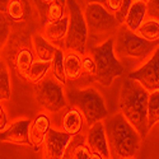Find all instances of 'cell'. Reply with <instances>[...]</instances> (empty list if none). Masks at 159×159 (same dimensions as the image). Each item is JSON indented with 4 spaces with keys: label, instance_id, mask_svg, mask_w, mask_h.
Returning <instances> with one entry per match:
<instances>
[{
    "label": "cell",
    "instance_id": "f1b7e54d",
    "mask_svg": "<svg viewBox=\"0 0 159 159\" xmlns=\"http://www.w3.org/2000/svg\"><path fill=\"white\" fill-rule=\"evenodd\" d=\"M132 2H134V0H124L121 8L115 13V17H116V19L118 20V23H120V24H124L125 18H126V14H127V11H129Z\"/></svg>",
    "mask_w": 159,
    "mask_h": 159
},
{
    "label": "cell",
    "instance_id": "d6a6232c",
    "mask_svg": "<svg viewBox=\"0 0 159 159\" xmlns=\"http://www.w3.org/2000/svg\"><path fill=\"white\" fill-rule=\"evenodd\" d=\"M39 2V4L41 5H43V8H46V7H48L50 4H52L54 2H60V3H66L68 0H38Z\"/></svg>",
    "mask_w": 159,
    "mask_h": 159
},
{
    "label": "cell",
    "instance_id": "5bb4252c",
    "mask_svg": "<svg viewBox=\"0 0 159 159\" xmlns=\"http://www.w3.org/2000/svg\"><path fill=\"white\" fill-rule=\"evenodd\" d=\"M69 10L66 11V14L56 20V22H50L46 24H42V31L41 33L48 39V41L56 46L57 48L65 47V39L66 34H68V28H69Z\"/></svg>",
    "mask_w": 159,
    "mask_h": 159
},
{
    "label": "cell",
    "instance_id": "f546056e",
    "mask_svg": "<svg viewBox=\"0 0 159 159\" xmlns=\"http://www.w3.org/2000/svg\"><path fill=\"white\" fill-rule=\"evenodd\" d=\"M148 16L155 19H159V0H149L147 3Z\"/></svg>",
    "mask_w": 159,
    "mask_h": 159
},
{
    "label": "cell",
    "instance_id": "4316f807",
    "mask_svg": "<svg viewBox=\"0 0 159 159\" xmlns=\"http://www.w3.org/2000/svg\"><path fill=\"white\" fill-rule=\"evenodd\" d=\"M83 75L94 79L96 75V62L89 54L83 55Z\"/></svg>",
    "mask_w": 159,
    "mask_h": 159
},
{
    "label": "cell",
    "instance_id": "2e32d148",
    "mask_svg": "<svg viewBox=\"0 0 159 159\" xmlns=\"http://www.w3.org/2000/svg\"><path fill=\"white\" fill-rule=\"evenodd\" d=\"M64 158H70V159H94L90 149L88 148L87 143V135L83 132L80 134L73 135L68 147L65 149Z\"/></svg>",
    "mask_w": 159,
    "mask_h": 159
},
{
    "label": "cell",
    "instance_id": "83f0119b",
    "mask_svg": "<svg viewBox=\"0 0 159 159\" xmlns=\"http://www.w3.org/2000/svg\"><path fill=\"white\" fill-rule=\"evenodd\" d=\"M9 34V25H8V17L4 13H0V48L5 43Z\"/></svg>",
    "mask_w": 159,
    "mask_h": 159
},
{
    "label": "cell",
    "instance_id": "603a6c76",
    "mask_svg": "<svg viewBox=\"0 0 159 159\" xmlns=\"http://www.w3.org/2000/svg\"><path fill=\"white\" fill-rule=\"evenodd\" d=\"M50 70H51V61L36 60L27 74V80L32 84H37L41 80H43Z\"/></svg>",
    "mask_w": 159,
    "mask_h": 159
},
{
    "label": "cell",
    "instance_id": "484cf974",
    "mask_svg": "<svg viewBox=\"0 0 159 159\" xmlns=\"http://www.w3.org/2000/svg\"><path fill=\"white\" fill-rule=\"evenodd\" d=\"M11 97L10 76L7 65L0 60V101H9Z\"/></svg>",
    "mask_w": 159,
    "mask_h": 159
},
{
    "label": "cell",
    "instance_id": "4fadbf2b",
    "mask_svg": "<svg viewBox=\"0 0 159 159\" xmlns=\"http://www.w3.org/2000/svg\"><path fill=\"white\" fill-rule=\"evenodd\" d=\"M30 125L31 120H25V118L14 121L8 125L3 131H0V141L19 145V147L33 148L30 139Z\"/></svg>",
    "mask_w": 159,
    "mask_h": 159
},
{
    "label": "cell",
    "instance_id": "3957f363",
    "mask_svg": "<svg viewBox=\"0 0 159 159\" xmlns=\"http://www.w3.org/2000/svg\"><path fill=\"white\" fill-rule=\"evenodd\" d=\"M89 55L96 62V75L97 80L103 87H108L113 83L117 76L125 73L122 64L118 61L115 54V39L108 38L101 45L92 46L89 48Z\"/></svg>",
    "mask_w": 159,
    "mask_h": 159
},
{
    "label": "cell",
    "instance_id": "d590c367",
    "mask_svg": "<svg viewBox=\"0 0 159 159\" xmlns=\"http://www.w3.org/2000/svg\"><path fill=\"white\" fill-rule=\"evenodd\" d=\"M143 2H145V3H148V2H149V0H143Z\"/></svg>",
    "mask_w": 159,
    "mask_h": 159
},
{
    "label": "cell",
    "instance_id": "1f68e13d",
    "mask_svg": "<svg viewBox=\"0 0 159 159\" xmlns=\"http://www.w3.org/2000/svg\"><path fill=\"white\" fill-rule=\"evenodd\" d=\"M8 126V118H7V113L3 108L2 103H0V131H3L5 127Z\"/></svg>",
    "mask_w": 159,
    "mask_h": 159
},
{
    "label": "cell",
    "instance_id": "9c48e42d",
    "mask_svg": "<svg viewBox=\"0 0 159 159\" xmlns=\"http://www.w3.org/2000/svg\"><path fill=\"white\" fill-rule=\"evenodd\" d=\"M54 117L51 118V125L56 126L55 129L68 132L70 135H76L83 132L85 120L82 112L71 104H66L60 111L52 113Z\"/></svg>",
    "mask_w": 159,
    "mask_h": 159
},
{
    "label": "cell",
    "instance_id": "8992f818",
    "mask_svg": "<svg viewBox=\"0 0 159 159\" xmlns=\"http://www.w3.org/2000/svg\"><path fill=\"white\" fill-rule=\"evenodd\" d=\"M66 4H68V10H69V28L65 39L64 50H73L84 55L87 54V45L89 36L84 13L82 8L76 4L75 0H68Z\"/></svg>",
    "mask_w": 159,
    "mask_h": 159
},
{
    "label": "cell",
    "instance_id": "7402d4cb",
    "mask_svg": "<svg viewBox=\"0 0 159 159\" xmlns=\"http://www.w3.org/2000/svg\"><path fill=\"white\" fill-rule=\"evenodd\" d=\"M136 33L148 41H159V19L152 17L148 19L145 18V20L136 30Z\"/></svg>",
    "mask_w": 159,
    "mask_h": 159
},
{
    "label": "cell",
    "instance_id": "7a4b0ae2",
    "mask_svg": "<svg viewBox=\"0 0 159 159\" xmlns=\"http://www.w3.org/2000/svg\"><path fill=\"white\" fill-rule=\"evenodd\" d=\"M150 93L138 80L127 78L121 87L118 107L141 138L148 135V102Z\"/></svg>",
    "mask_w": 159,
    "mask_h": 159
},
{
    "label": "cell",
    "instance_id": "5b68a950",
    "mask_svg": "<svg viewBox=\"0 0 159 159\" xmlns=\"http://www.w3.org/2000/svg\"><path fill=\"white\" fill-rule=\"evenodd\" d=\"M158 42L159 41H148L136 32L129 30L125 24H120L116 31L115 54L120 57L144 60L158 48Z\"/></svg>",
    "mask_w": 159,
    "mask_h": 159
},
{
    "label": "cell",
    "instance_id": "ac0fdd59",
    "mask_svg": "<svg viewBox=\"0 0 159 159\" xmlns=\"http://www.w3.org/2000/svg\"><path fill=\"white\" fill-rule=\"evenodd\" d=\"M148 16V7L147 3L143 0H134L126 14L124 24L132 32H136V30L140 27V24L145 20Z\"/></svg>",
    "mask_w": 159,
    "mask_h": 159
},
{
    "label": "cell",
    "instance_id": "6da1fadb",
    "mask_svg": "<svg viewBox=\"0 0 159 159\" xmlns=\"http://www.w3.org/2000/svg\"><path fill=\"white\" fill-rule=\"evenodd\" d=\"M102 121L106 129L111 158H135L140 150L141 136L127 118L121 112H118L112 116H107Z\"/></svg>",
    "mask_w": 159,
    "mask_h": 159
},
{
    "label": "cell",
    "instance_id": "7c38bea8",
    "mask_svg": "<svg viewBox=\"0 0 159 159\" xmlns=\"http://www.w3.org/2000/svg\"><path fill=\"white\" fill-rule=\"evenodd\" d=\"M73 135L64 132L61 130H57L52 127L48 130L47 136L45 139V143L42 145V154L43 158L47 159H61L64 158L65 149L68 147Z\"/></svg>",
    "mask_w": 159,
    "mask_h": 159
},
{
    "label": "cell",
    "instance_id": "d6986e66",
    "mask_svg": "<svg viewBox=\"0 0 159 159\" xmlns=\"http://www.w3.org/2000/svg\"><path fill=\"white\" fill-rule=\"evenodd\" d=\"M32 46L36 59L41 61H52L55 52L57 51V47L52 45L41 32L32 36Z\"/></svg>",
    "mask_w": 159,
    "mask_h": 159
},
{
    "label": "cell",
    "instance_id": "cb8c5ba5",
    "mask_svg": "<svg viewBox=\"0 0 159 159\" xmlns=\"http://www.w3.org/2000/svg\"><path fill=\"white\" fill-rule=\"evenodd\" d=\"M51 73L57 82L61 84H66V75H65V69H64V50L57 48L55 52V56L51 61Z\"/></svg>",
    "mask_w": 159,
    "mask_h": 159
},
{
    "label": "cell",
    "instance_id": "44dd1931",
    "mask_svg": "<svg viewBox=\"0 0 159 159\" xmlns=\"http://www.w3.org/2000/svg\"><path fill=\"white\" fill-rule=\"evenodd\" d=\"M34 61H36L34 51H32L27 47L20 48L16 55V68H17L18 74L22 78L27 79V74H28L31 66L33 65Z\"/></svg>",
    "mask_w": 159,
    "mask_h": 159
},
{
    "label": "cell",
    "instance_id": "277c9868",
    "mask_svg": "<svg viewBox=\"0 0 159 159\" xmlns=\"http://www.w3.org/2000/svg\"><path fill=\"white\" fill-rule=\"evenodd\" d=\"M66 99L69 104L74 106L82 112L88 126L93 125L97 121H102L108 116L104 101L101 93L94 88L69 89Z\"/></svg>",
    "mask_w": 159,
    "mask_h": 159
},
{
    "label": "cell",
    "instance_id": "9a60e30c",
    "mask_svg": "<svg viewBox=\"0 0 159 159\" xmlns=\"http://www.w3.org/2000/svg\"><path fill=\"white\" fill-rule=\"evenodd\" d=\"M51 118L47 113L37 115L30 125V139L32 141V149L38 152L42 149V145L47 136V132L51 129Z\"/></svg>",
    "mask_w": 159,
    "mask_h": 159
},
{
    "label": "cell",
    "instance_id": "30bf717a",
    "mask_svg": "<svg viewBox=\"0 0 159 159\" xmlns=\"http://www.w3.org/2000/svg\"><path fill=\"white\" fill-rule=\"evenodd\" d=\"M129 78L138 80L149 93L159 90V47L143 66L131 71Z\"/></svg>",
    "mask_w": 159,
    "mask_h": 159
},
{
    "label": "cell",
    "instance_id": "e575fe53",
    "mask_svg": "<svg viewBox=\"0 0 159 159\" xmlns=\"http://www.w3.org/2000/svg\"><path fill=\"white\" fill-rule=\"evenodd\" d=\"M85 3H87V4H92V3H98V4H102V5H104L106 0H85Z\"/></svg>",
    "mask_w": 159,
    "mask_h": 159
},
{
    "label": "cell",
    "instance_id": "8fae6325",
    "mask_svg": "<svg viewBox=\"0 0 159 159\" xmlns=\"http://www.w3.org/2000/svg\"><path fill=\"white\" fill-rule=\"evenodd\" d=\"M87 143L94 159H108L111 158L108 140L106 135L103 121H97L90 125L87 131Z\"/></svg>",
    "mask_w": 159,
    "mask_h": 159
},
{
    "label": "cell",
    "instance_id": "ba28073f",
    "mask_svg": "<svg viewBox=\"0 0 159 159\" xmlns=\"http://www.w3.org/2000/svg\"><path fill=\"white\" fill-rule=\"evenodd\" d=\"M83 13L88 25V31L92 34H103L120 27V23L116 19L115 14L102 4H87Z\"/></svg>",
    "mask_w": 159,
    "mask_h": 159
},
{
    "label": "cell",
    "instance_id": "d4e9b609",
    "mask_svg": "<svg viewBox=\"0 0 159 159\" xmlns=\"http://www.w3.org/2000/svg\"><path fill=\"white\" fill-rule=\"evenodd\" d=\"M159 122V90L152 92L148 102V129H150Z\"/></svg>",
    "mask_w": 159,
    "mask_h": 159
},
{
    "label": "cell",
    "instance_id": "ffe728a7",
    "mask_svg": "<svg viewBox=\"0 0 159 159\" xmlns=\"http://www.w3.org/2000/svg\"><path fill=\"white\" fill-rule=\"evenodd\" d=\"M5 16L13 22H22L32 16V8L28 0H10Z\"/></svg>",
    "mask_w": 159,
    "mask_h": 159
},
{
    "label": "cell",
    "instance_id": "836d02e7",
    "mask_svg": "<svg viewBox=\"0 0 159 159\" xmlns=\"http://www.w3.org/2000/svg\"><path fill=\"white\" fill-rule=\"evenodd\" d=\"M9 3H10V0H0V13H4L5 14Z\"/></svg>",
    "mask_w": 159,
    "mask_h": 159
},
{
    "label": "cell",
    "instance_id": "e0dca14e",
    "mask_svg": "<svg viewBox=\"0 0 159 159\" xmlns=\"http://www.w3.org/2000/svg\"><path fill=\"white\" fill-rule=\"evenodd\" d=\"M64 69L68 80H79L83 76V55L73 50H64Z\"/></svg>",
    "mask_w": 159,
    "mask_h": 159
},
{
    "label": "cell",
    "instance_id": "4dcf8cb0",
    "mask_svg": "<svg viewBox=\"0 0 159 159\" xmlns=\"http://www.w3.org/2000/svg\"><path fill=\"white\" fill-rule=\"evenodd\" d=\"M122 2L124 0H106V3H104V7L107 8L111 13H115L121 8V5H122Z\"/></svg>",
    "mask_w": 159,
    "mask_h": 159
},
{
    "label": "cell",
    "instance_id": "52a82bcc",
    "mask_svg": "<svg viewBox=\"0 0 159 159\" xmlns=\"http://www.w3.org/2000/svg\"><path fill=\"white\" fill-rule=\"evenodd\" d=\"M34 85L36 101L48 113H55L68 104V99L64 94L62 84L57 82L55 78H45L43 80Z\"/></svg>",
    "mask_w": 159,
    "mask_h": 159
}]
</instances>
